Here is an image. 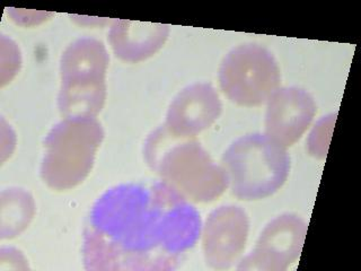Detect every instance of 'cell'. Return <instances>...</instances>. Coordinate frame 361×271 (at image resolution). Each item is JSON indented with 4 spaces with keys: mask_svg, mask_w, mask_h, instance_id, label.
I'll return each mask as SVG.
<instances>
[{
    "mask_svg": "<svg viewBox=\"0 0 361 271\" xmlns=\"http://www.w3.org/2000/svg\"><path fill=\"white\" fill-rule=\"evenodd\" d=\"M104 136V129L96 118L62 119L45 138L41 164L44 183L56 191L71 190L82 183L93 169Z\"/></svg>",
    "mask_w": 361,
    "mask_h": 271,
    "instance_id": "cell-4",
    "label": "cell"
},
{
    "mask_svg": "<svg viewBox=\"0 0 361 271\" xmlns=\"http://www.w3.org/2000/svg\"><path fill=\"white\" fill-rule=\"evenodd\" d=\"M223 112L217 90L207 83H195L180 90L167 109L164 126L169 133L195 138L212 127Z\"/></svg>",
    "mask_w": 361,
    "mask_h": 271,
    "instance_id": "cell-10",
    "label": "cell"
},
{
    "mask_svg": "<svg viewBox=\"0 0 361 271\" xmlns=\"http://www.w3.org/2000/svg\"><path fill=\"white\" fill-rule=\"evenodd\" d=\"M221 165L231 193L240 200H261L274 195L290 173L287 148L265 133L243 136L225 150Z\"/></svg>",
    "mask_w": 361,
    "mask_h": 271,
    "instance_id": "cell-3",
    "label": "cell"
},
{
    "mask_svg": "<svg viewBox=\"0 0 361 271\" xmlns=\"http://www.w3.org/2000/svg\"><path fill=\"white\" fill-rule=\"evenodd\" d=\"M144 156L149 169L190 203H212L228 189V179L195 138L169 133L164 124L145 141Z\"/></svg>",
    "mask_w": 361,
    "mask_h": 271,
    "instance_id": "cell-2",
    "label": "cell"
},
{
    "mask_svg": "<svg viewBox=\"0 0 361 271\" xmlns=\"http://www.w3.org/2000/svg\"><path fill=\"white\" fill-rule=\"evenodd\" d=\"M169 28L159 23L114 20L109 32L113 52L124 62L137 64L157 54L169 39Z\"/></svg>",
    "mask_w": 361,
    "mask_h": 271,
    "instance_id": "cell-11",
    "label": "cell"
},
{
    "mask_svg": "<svg viewBox=\"0 0 361 271\" xmlns=\"http://www.w3.org/2000/svg\"><path fill=\"white\" fill-rule=\"evenodd\" d=\"M35 212L33 198L20 189L1 193V239H13L27 227Z\"/></svg>",
    "mask_w": 361,
    "mask_h": 271,
    "instance_id": "cell-12",
    "label": "cell"
},
{
    "mask_svg": "<svg viewBox=\"0 0 361 271\" xmlns=\"http://www.w3.org/2000/svg\"><path fill=\"white\" fill-rule=\"evenodd\" d=\"M218 79L223 93L240 107L265 104L281 88V73L276 58L257 43L231 49L220 64Z\"/></svg>",
    "mask_w": 361,
    "mask_h": 271,
    "instance_id": "cell-6",
    "label": "cell"
},
{
    "mask_svg": "<svg viewBox=\"0 0 361 271\" xmlns=\"http://www.w3.org/2000/svg\"><path fill=\"white\" fill-rule=\"evenodd\" d=\"M307 223L291 212L279 215L265 225L252 251L240 260L238 270L286 271L302 253Z\"/></svg>",
    "mask_w": 361,
    "mask_h": 271,
    "instance_id": "cell-7",
    "label": "cell"
},
{
    "mask_svg": "<svg viewBox=\"0 0 361 271\" xmlns=\"http://www.w3.org/2000/svg\"><path fill=\"white\" fill-rule=\"evenodd\" d=\"M317 112L313 96L297 86L279 88L267 102L264 133L288 148L307 131Z\"/></svg>",
    "mask_w": 361,
    "mask_h": 271,
    "instance_id": "cell-9",
    "label": "cell"
},
{
    "mask_svg": "<svg viewBox=\"0 0 361 271\" xmlns=\"http://www.w3.org/2000/svg\"><path fill=\"white\" fill-rule=\"evenodd\" d=\"M200 212L163 180L118 184L94 203L84 231L90 271H171L201 237Z\"/></svg>",
    "mask_w": 361,
    "mask_h": 271,
    "instance_id": "cell-1",
    "label": "cell"
},
{
    "mask_svg": "<svg viewBox=\"0 0 361 271\" xmlns=\"http://www.w3.org/2000/svg\"><path fill=\"white\" fill-rule=\"evenodd\" d=\"M110 56L103 42L80 37L68 45L60 59L58 107L63 118H96L106 100L107 67Z\"/></svg>",
    "mask_w": 361,
    "mask_h": 271,
    "instance_id": "cell-5",
    "label": "cell"
},
{
    "mask_svg": "<svg viewBox=\"0 0 361 271\" xmlns=\"http://www.w3.org/2000/svg\"><path fill=\"white\" fill-rule=\"evenodd\" d=\"M336 114L323 116L310 133L307 140V150L310 155L323 159L326 157L329 145H330L332 131L336 124Z\"/></svg>",
    "mask_w": 361,
    "mask_h": 271,
    "instance_id": "cell-13",
    "label": "cell"
},
{
    "mask_svg": "<svg viewBox=\"0 0 361 271\" xmlns=\"http://www.w3.org/2000/svg\"><path fill=\"white\" fill-rule=\"evenodd\" d=\"M250 220L245 210L235 205L218 207L202 226L203 255L214 270H226L242 257L247 242Z\"/></svg>",
    "mask_w": 361,
    "mask_h": 271,
    "instance_id": "cell-8",
    "label": "cell"
}]
</instances>
